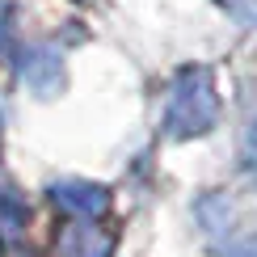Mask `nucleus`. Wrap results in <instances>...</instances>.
I'll list each match as a JSON object with an SVG mask.
<instances>
[{
  "label": "nucleus",
  "mask_w": 257,
  "mask_h": 257,
  "mask_svg": "<svg viewBox=\"0 0 257 257\" xmlns=\"http://www.w3.org/2000/svg\"><path fill=\"white\" fill-rule=\"evenodd\" d=\"M249 144H253V156H257V126H253V135H249Z\"/></svg>",
  "instance_id": "f03ea898"
},
{
  "label": "nucleus",
  "mask_w": 257,
  "mask_h": 257,
  "mask_svg": "<svg viewBox=\"0 0 257 257\" xmlns=\"http://www.w3.org/2000/svg\"><path fill=\"white\" fill-rule=\"evenodd\" d=\"M215 114H219V101H215V89H211L207 72H186L173 93V105H169V126L173 135H202L215 126Z\"/></svg>",
  "instance_id": "f257e3e1"
}]
</instances>
